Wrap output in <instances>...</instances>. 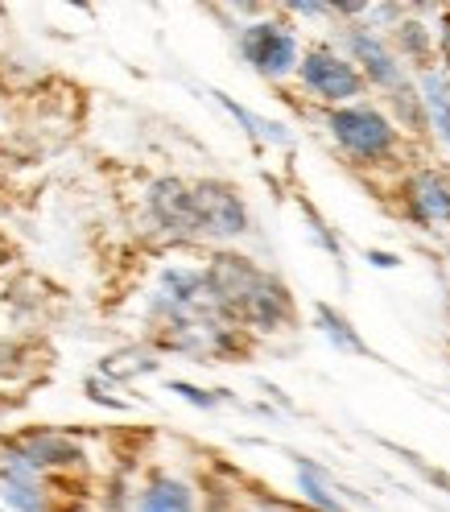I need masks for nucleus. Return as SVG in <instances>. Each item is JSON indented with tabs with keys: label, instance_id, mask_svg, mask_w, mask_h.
Here are the masks:
<instances>
[{
	"label": "nucleus",
	"instance_id": "obj_1",
	"mask_svg": "<svg viewBox=\"0 0 450 512\" xmlns=\"http://www.w3.org/2000/svg\"><path fill=\"white\" fill-rule=\"evenodd\" d=\"M207 290L223 314L236 318V323L256 327V331H277L294 318V302H289L285 285L236 252H219L211 261Z\"/></svg>",
	"mask_w": 450,
	"mask_h": 512
},
{
	"label": "nucleus",
	"instance_id": "obj_5",
	"mask_svg": "<svg viewBox=\"0 0 450 512\" xmlns=\"http://www.w3.org/2000/svg\"><path fill=\"white\" fill-rule=\"evenodd\" d=\"M298 71H302V83L327 104H347L364 91V75L356 71V62H347L331 50H310Z\"/></svg>",
	"mask_w": 450,
	"mask_h": 512
},
{
	"label": "nucleus",
	"instance_id": "obj_8",
	"mask_svg": "<svg viewBox=\"0 0 450 512\" xmlns=\"http://www.w3.org/2000/svg\"><path fill=\"white\" fill-rule=\"evenodd\" d=\"M405 195H409V211L417 223H450V178L446 174H434V170L413 174Z\"/></svg>",
	"mask_w": 450,
	"mask_h": 512
},
{
	"label": "nucleus",
	"instance_id": "obj_11",
	"mask_svg": "<svg viewBox=\"0 0 450 512\" xmlns=\"http://www.w3.org/2000/svg\"><path fill=\"white\" fill-rule=\"evenodd\" d=\"M422 100H426V112H430V120H434V128L442 133V141L450 145V95H446V87H442V79L438 75H426L422 79Z\"/></svg>",
	"mask_w": 450,
	"mask_h": 512
},
{
	"label": "nucleus",
	"instance_id": "obj_17",
	"mask_svg": "<svg viewBox=\"0 0 450 512\" xmlns=\"http://www.w3.org/2000/svg\"><path fill=\"white\" fill-rule=\"evenodd\" d=\"M174 393H182L186 401H195V405H215V397L199 393V389H190V384H174Z\"/></svg>",
	"mask_w": 450,
	"mask_h": 512
},
{
	"label": "nucleus",
	"instance_id": "obj_4",
	"mask_svg": "<svg viewBox=\"0 0 450 512\" xmlns=\"http://www.w3.org/2000/svg\"><path fill=\"white\" fill-rule=\"evenodd\" d=\"M195 207H199V232L215 240H232L248 232V207L240 190L228 182H199L195 186Z\"/></svg>",
	"mask_w": 450,
	"mask_h": 512
},
{
	"label": "nucleus",
	"instance_id": "obj_12",
	"mask_svg": "<svg viewBox=\"0 0 450 512\" xmlns=\"http://www.w3.org/2000/svg\"><path fill=\"white\" fill-rule=\"evenodd\" d=\"M5 500L13 508H21V512H50L42 488L29 475H5Z\"/></svg>",
	"mask_w": 450,
	"mask_h": 512
},
{
	"label": "nucleus",
	"instance_id": "obj_10",
	"mask_svg": "<svg viewBox=\"0 0 450 512\" xmlns=\"http://www.w3.org/2000/svg\"><path fill=\"white\" fill-rule=\"evenodd\" d=\"M137 512H199V508H195V492H190L182 479L162 475L141 492Z\"/></svg>",
	"mask_w": 450,
	"mask_h": 512
},
{
	"label": "nucleus",
	"instance_id": "obj_13",
	"mask_svg": "<svg viewBox=\"0 0 450 512\" xmlns=\"http://www.w3.org/2000/svg\"><path fill=\"white\" fill-rule=\"evenodd\" d=\"M318 323H323V331L335 339V347H343V351H356V356H364V339L356 335V331H351V323H347V318H339L331 306H318Z\"/></svg>",
	"mask_w": 450,
	"mask_h": 512
},
{
	"label": "nucleus",
	"instance_id": "obj_14",
	"mask_svg": "<svg viewBox=\"0 0 450 512\" xmlns=\"http://www.w3.org/2000/svg\"><path fill=\"white\" fill-rule=\"evenodd\" d=\"M298 484H302V492H306V500H310L314 508H323V512H343V504L323 488V479H318V467L298 463Z\"/></svg>",
	"mask_w": 450,
	"mask_h": 512
},
{
	"label": "nucleus",
	"instance_id": "obj_15",
	"mask_svg": "<svg viewBox=\"0 0 450 512\" xmlns=\"http://www.w3.org/2000/svg\"><path fill=\"white\" fill-rule=\"evenodd\" d=\"M397 38H401V50L409 58H430V34H426V25H417V21H405L397 29Z\"/></svg>",
	"mask_w": 450,
	"mask_h": 512
},
{
	"label": "nucleus",
	"instance_id": "obj_18",
	"mask_svg": "<svg viewBox=\"0 0 450 512\" xmlns=\"http://www.w3.org/2000/svg\"><path fill=\"white\" fill-rule=\"evenodd\" d=\"M368 261L380 265V269H393V265H397V256H389V252H368Z\"/></svg>",
	"mask_w": 450,
	"mask_h": 512
},
{
	"label": "nucleus",
	"instance_id": "obj_7",
	"mask_svg": "<svg viewBox=\"0 0 450 512\" xmlns=\"http://www.w3.org/2000/svg\"><path fill=\"white\" fill-rule=\"evenodd\" d=\"M347 46H351V58L364 67V75L376 83V87H405V79H401V62L393 58V50L384 46L372 29H364V25H356L347 34Z\"/></svg>",
	"mask_w": 450,
	"mask_h": 512
},
{
	"label": "nucleus",
	"instance_id": "obj_16",
	"mask_svg": "<svg viewBox=\"0 0 450 512\" xmlns=\"http://www.w3.org/2000/svg\"><path fill=\"white\" fill-rule=\"evenodd\" d=\"M215 95H219V91H215ZM219 100H223V104H228V112H232L236 120H244V124L252 128V133H261V137H269V141H285V133H281V124H269V120H261V116H252V112L236 108V104L228 100V95H219Z\"/></svg>",
	"mask_w": 450,
	"mask_h": 512
},
{
	"label": "nucleus",
	"instance_id": "obj_3",
	"mask_svg": "<svg viewBox=\"0 0 450 512\" xmlns=\"http://www.w3.org/2000/svg\"><path fill=\"white\" fill-rule=\"evenodd\" d=\"M240 50H244V58H248V67L261 71V75H269V79H281V75H289L294 67H302L294 34H289L285 25H277V21H256V25H248L244 34H240Z\"/></svg>",
	"mask_w": 450,
	"mask_h": 512
},
{
	"label": "nucleus",
	"instance_id": "obj_9",
	"mask_svg": "<svg viewBox=\"0 0 450 512\" xmlns=\"http://www.w3.org/2000/svg\"><path fill=\"white\" fill-rule=\"evenodd\" d=\"M17 463L29 467V471H38V467H67V463H79V446H71L67 438H58V434H38V438H25L17 446Z\"/></svg>",
	"mask_w": 450,
	"mask_h": 512
},
{
	"label": "nucleus",
	"instance_id": "obj_20",
	"mask_svg": "<svg viewBox=\"0 0 450 512\" xmlns=\"http://www.w3.org/2000/svg\"><path fill=\"white\" fill-rule=\"evenodd\" d=\"M261 512H273V508H261Z\"/></svg>",
	"mask_w": 450,
	"mask_h": 512
},
{
	"label": "nucleus",
	"instance_id": "obj_6",
	"mask_svg": "<svg viewBox=\"0 0 450 512\" xmlns=\"http://www.w3.org/2000/svg\"><path fill=\"white\" fill-rule=\"evenodd\" d=\"M149 211L174 236H203L199 232V207H195V186L178 178H157L149 186Z\"/></svg>",
	"mask_w": 450,
	"mask_h": 512
},
{
	"label": "nucleus",
	"instance_id": "obj_2",
	"mask_svg": "<svg viewBox=\"0 0 450 512\" xmlns=\"http://www.w3.org/2000/svg\"><path fill=\"white\" fill-rule=\"evenodd\" d=\"M327 128L351 157H360V162H380V157H389L397 149L393 120L376 108H335L327 116Z\"/></svg>",
	"mask_w": 450,
	"mask_h": 512
},
{
	"label": "nucleus",
	"instance_id": "obj_19",
	"mask_svg": "<svg viewBox=\"0 0 450 512\" xmlns=\"http://www.w3.org/2000/svg\"><path fill=\"white\" fill-rule=\"evenodd\" d=\"M442 54L450 58V13H446V29H442Z\"/></svg>",
	"mask_w": 450,
	"mask_h": 512
}]
</instances>
